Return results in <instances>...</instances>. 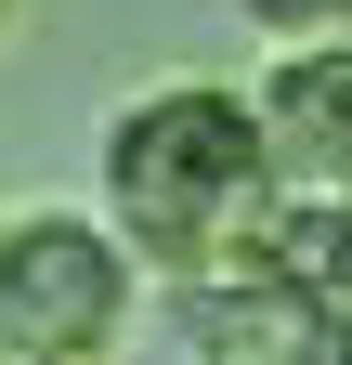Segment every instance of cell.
<instances>
[{
	"label": "cell",
	"mask_w": 352,
	"mask_h": 365,
	"mask_svg": "<svg viewBox=\"0 0 352 365\" xmlns=\"http://www.w3.org/2000/svg\"><path fill=\"white\" fill-rule=\"evenodd\" d=\"M105 209L118 235L170 261V274H235L261 261V235H274L287 209V170H274V130H261V105H235V91H144L118 130H105Z\"/></svg>",
	"instance_id": "obj_1"
},
{
	"label": "cell",
	"mask_w": 352,
	"mask_h": 365,
	"mask_svg": "<svg viewBox=\"0 0 352 365\" xmlns=\"http://www.w3.org/2000/svg\"><path fill=\"white\" fill-rule=\"evenodd\" d=\"M130 313V248L105 235V222H0V352L26 365H66V352H105Z\"/></svg>",
	"instance_id": "obj_2"
},
{
	"label": "cell",
	"mask_w": 352,
	"mask_h": 365,
	"mask_svg": "<svg viewBox=\"0 0 352 365\" xmlns=\"http://www.w3.org/2000/svg\"><path fill=\"white\" fill-rule=\"evenodd\" d=\"M261 130H274L287 196H352V39H300V53L261 78Z\"/></svg>",
	"instance_id": "obj_3"
},
{
	"label": "cell",
	"mask_w": 352,
	"mask_h": 365,
	"mask_svg": "<svg viewBox=\"0 0 352 365\" xmlns=\"http://www.w3.org/2000/svg\"><path fill=\"white\" fill-rule=\"evenodd\" d=\"M261 261H287L300 287L352 327V196H287V209H274V235H261Z\"/></svg>",
	"instance_id": "obj_4"
},
{
	"label": "cell",
	"mask_w": 352,
	"mask_h": 365,
	"mask_svg": "<svg viewBox=\"0 0 352 365\" xmlns=\"http://www.w3.org/2000/svg\"><path fill=\"white\" fill-rule=\"evenodd\" d=\"M248 14H261V26H274V39H326V26L352 14V0H248Z\"/></svg>",
	"instance_id": "obj_5"
}]
</instances>
